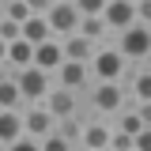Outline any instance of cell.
<instances>
[{
    "label": "cell",
    "instance_id": "6da1fadb",
    "mask_svg": "<svg viewBox=\"0 0 151 151\" xmlns=\"http://www.w3.org/2000/svg\"><path fill=\"white\" fill-rule=\"evenodd\" d=\"M125 102H129V94L121 79H91V87L83 91V110L98 113V117H113Z\"/></svg>",
    "mask_w": 151,
    "mask_h": 151
},
{
    "label": "cell",
    "instance_id": "7a4b0ae2",
    "mask_svg": "<svg viewBox=\"0 0 151 151\" xmlns=\"http://www.w3.org/2000/svg\"><path fill=\"white\" fill-rule=\"evenodd\" d=\"M113 45L125 53L129 64H147V60H151V27L136 19V23L125 27V30L113 34Z\"/></svg>",
    "mask_w": 151,
    "mask_h": 151
},
{
    "label": "cell",
    "instance_id": "3957f363",
    "mask_svg": "<svg viewBox=\"0 0 151 151\" xmlns=\"http://www.w3.org/2000/svg\"><path fill=\"white\" fill-rule=\"evenodd\" d=\"M87 68H91V79H125L129 76V60H125V53L117 45L98 42V49L87 60Z\"/></svg>",
    "mask_w": 151,
    "mask_h": 151
},
{
    "label": "cell",
    "instance_id": "277c9868",
    "mask_svg": "<svg viewBox=\"0 0 151 151\" xmlns=\"http://www.w3.org/2000/svg\"><path fill=\"white\" fill-rule=\"evenodd\" d=\"M19 91H23V102H42L49 87H53V72H45V68H38V64H27V68H19Z\"/></svg>",
    "mask_w": 151,
    "mask_h": 151
},
{
    "label": "cell",
    "instance_id": "5b68a950",
    "mask_svg": "<svg viewBox=\"0 0 151 151\" xmlns=\"http://www.w3.org/2000/svg\"><path fill=\"white\" fill-rule=\"evenodd\" d=\"M49 19V30L57 38H68L79 30V8H76V0H53V8L45 12Z\"/></svg>",
    "mask_w": 151,
    "mask_h": 151
},
{
    "label": "cell",
    "instance_id": "8992f818",
    "mask_svg": "<svg viewBox=\"0 0 151 151\" xmlns=\"http://www.w3.org/2000/svg\"><path fill=\"white\" fill-rule=\"evenodd\" d=\"M53 83L60 87H68V91L83 94L91 87V68H87V60H60V68L53 72Z\"/></svg>",
    "mask_w": 151,
    "mask_h": 151
},
{
    "label": "cell",
    "instance_id": "52a82bcc",
    "mask_svg": "<svg viewBox=\"0 0 151 151\" xmlns=\"http://www.w3.org/2000/svg\"><path fill=\"white\" fill-rule=\"evenodd\" d=\"M110 132H113V125L106 121V117L87 113V121H83V136H79V147H87V151H106V147H110Z\"/></svg>",
    "mask_w": 151,
    "mask_h": 151
},
{
    "label": "cell",
    "instance_id": "ba28073f",
    "mask_svg": "<svg viewBox=\"0 0 151 151\" xmlns=\"http://www.w3.org/2000/svg\"><path fill=\"white\" fill-rule=\"evenodd\" d=\"M42 102L49 106V113H53V117H68V113H83V94L68 91V87H60V83H53V87H49V94H45Z\"/></svg>",
    "mask_w": 151,
    "mask_h": 151
},
{
    "label": "cell",
    "instance_id": "9c48e42d",
    "mask_svg": "<svg viewBox=\"0 0 151 151\" xmlns=\"http://www.w3.org/2000/svg\"><path fill=\"white\" fill-rule=\"evenodd\" d=\"M23 125H27V132H30V136H38V140H42V136H49V132L57 129V117L49 113V106H45V102H27V106H23Z\"/></svg>",
    "mask_w": 151,
    "mask_h": 151
},
{
    "label": "cell",
    "instance_id": "30bf717a",
    "mask_svg": "<svg viewBox=\"0 0 151 151\" xmlns=\"http://www.w3.org/2000/svg\"><path fill=\"white\" fill-rule=\"evenodd\" d=\"M129 102H147L151 98V60L147 64H129V76L121 79Z\"/></svg>",
    "mask_w": 151,
    "mask_h": 151
},
{
    "label": "cell",
    "instance_id": "8fae6325",
    "mask_svg": "<svg viewBox=\"0 0 151 151\" xmlns=\"http://www.w3.org/2000/svg\"><path fill=\"white\" fill-rule=\"evenodd\" d=\"M102 19H106L110 34L125 30L129 23H136V0H106V12H102Z\"/></svg>",
    "mask_w": 151,
    "mask_h": 151
},
{
    "label": "cell",
    "instance_id": "7c38bea8",
    "mask_svg": "<svg viewBox=\"0 0 151 151\" xmlns=\"http://www.w3.org/2000/svg\"><path fill=\"white\" fill-rule=\"evenodd\" d=\"M60 60H64V45H60V38H57V34L34 45V64H38V68L57 72V68H60Z\"/></svg>",
    "mask_w": 151,
    "mask_h": 151
},
{
    "label": "cell",
    "instance_id": "4fadbf2b",
    "mask_svg": "<svg viewBox=\"0 0 151 151\" xmlns=\"http://www.w3.org/2000/svg\"><path fill=\"white\" fill-rule=\"evenodd\" d=\"M60 45H64V60H91L94 49H98V42H91L87 34H68V38H60Z\"/></svg>",
    "mask_w": 151,
    "mask_h": 151
},
{
    "label": "cell",
    "instance_id": "5bb4252c",
    "mask_svg": "<svg viewBox=\"0 0 151 151\" xmlns=\"http://www.w3.org/2000/svg\"><path fill=\"white\" fill-rule=\"evenodd\" d=\"M19 132H27V125H23V106H15V110H0V147L8 151V144L15 140Z\"/></svg>",
    "mask_w": 151,
    "mask_h": 151
},
{
    "label": "cell",
    "instance_id": "9a60e30c",
    "mask_svg": "<svg viewBox=\"0 0 151 151\" xmlns=\"http://www.w3.org/2000/svg\"><path fill=\"white\" fill-rule=\"evenodd\" d=\"M4 64H12V68H27V64H34V42H27V38L8 42V60H4Z\"/></svg>",
    "mask_w": 151,
    "mask_h": 151
},
{
    "label": "cell",
    "instance_id": "2e32d148",
    "mask_svg": "<svg viewBox=\"0 0 151 151\" xmlns=\"http://www.w3.org/2000/svg\"><path fill=\"white\" fill-rule=\"evenodd\" d=\"M15 106H27L23 91H19V79L0 72V110H15Z\"/></svg>",
    "mask_w": 151,
    "mask_h": 151
},
{
    "label": "cell",
    "instance_id": "e0dca14e",
    "mask_svg": "<svg viewBox=\"0 0 151 151\" xmlns=\"http://www.w3.org/2000/svg\"><path fill=\"white\" fill-rule=\"evenodd\" d=\"M83 121L87 117H79V113H68V117H57V132L72 144V151L79 147V136H83Z\"/></svg>",
    "mask_w": 151,
    "mask_h": 151
},
{
    "label": "cell",
    "instance_id": "ac0fdd59",
    "mask_svg": "<svg viewBox=\"0 0 151 151\" xmlns=\"http://www.w3.org/2000/svg\"><path fill=\"white\" fill-rule=\"evenodd\" d=\"M79 34H87L91 42H106L110 38V27L102 15H79Z\"/></svg>",
    "mask_w": 151,
    "mask_h": 151
},
{
    "label": "cell",
    "instance_id": "d6986e66",
    "mask_svg": "<svg viewBox=\"0 0 151 151\" xmlns=\"http://www.w3.org/2000/svg\"><path fill=\"white\" fill-rule=\"evenodd\" d=\"M23 38H27V42H45V38H53V30H49V19L45 15H30L27 19V23H23Z\"/></svg>",
    "mask_w": 151,
    "mask_h": 151
},
{
    "label": "cell",
    "instance_id": "ffe728a7",
    "mask_svg": "<svg viewBox=\"0 0 151 151\" xmlns=\"http://www.w3.org/2000/svg\"><path fill=\"white\" fill-rule=\"evenodd\" d=\"M0 15L15 19V23H27L34 12H30V4H27V0H4V4H0Z\"/></svg>",
    "mask_w": 151,
    "mask_h": 151
},
{
    "label": "cell",
    "instance_id": "44dd1931",
    "mask_svg": "<svg viewBox=\"0 0 151 151\" xmlns=\"http://www.w3.org/2000/svg\"><path fill=\"white\" fill-rule=\"evenodd\" d=\"M8 151H42V140H38V136H30V132H19L15 140L8 144Z\"/></svg>",
    "mask_w": 151,
    "mask_h": 151
},
{
    "label": "cell",
    "instance_id": "7402d4cb",
    "mask_svg": "<svg viewBox=\"0 0 151 151\" xmlns=\"http://www.w3.org/2000/svg\"><path fill=\"white\" fill-rule=\"evenodd\" d=\"M110 151H136V136L113 129V132H110Z\"/></svg>",
    "mask_w": 151,
    "mask_h": 151
},
{
    "label": "cell",
    "instance_id": "603a6c76",
    "mask_svg": "<svg viewBox=\"0 0 151 151\" xmlns=\"http://www.w3.org/2000/svg\"><path fill=\"white\" fill-rule=\"evenodd\" d=\"M0 38H4V42L23 38V23H15V19H8V15H0Z\"/></svg>",
    "mask_w": 151,
    "mask_h": 151
},
{
    "label": "cell",
    "instance_id": "cb8c5ba5",
    "mask_svg": "<svg viewBox=\"0 0 151 151\" xmlns=\"http://www.w3.org/2000/svg\"><path fill=\"white\" fill-rule=\"evenodd\" d=\"M42 151H72V144H68V140L53 129L49 136H42Z\"/></svg>",
    "mask_w": 151,
    "mask_h": 151
},
{
    "label": "cell",
    "instance_id": "d4e9b609",
    "mask_svg": "<svg viewBox=\"0 0 151 151\" xmlns=\"http://www.w3.org/2000/svg\"><path fill=\"white\" fill-rule=\"evenodd\" d=\"M79 15H102L106 12V0H76Z\"/></svg>",
    "mask_w": 151,
    "mask_h": 151
},
{
    "label": "cell",
    "instance_id": "484cf974",
    "mask_svg": "<svg viewBox=\"0 0 151 151\" xmlns=\"http://www.w3.org/2000/svg\"><path fill=\"white\" fill-rule=\"evenodd\" d=\"M136 151H151V125H144L136 132Z\"/></svg>",
    "mask_w": 151,
    "mask_h": 151
},
{
    "label": "cell",
    "instance_id": "4316f807",
    "mask_svg": "<svg viewBox=\"0 0 151 151\" xmlns=\"http://www.w3.org/2000/svg\"><path fill=\"white\" fill-rule=\"evenodd\" d=\"M136 19L151 27V0H136Z\"/></svg>",
    "mask_w": 151,
    "mask_h": 151
},
{
    "label": "cell",
    "instance_id": "83f0119b",
    "mask_svg": "<svg viewBox=\"0 0 151 151\" xmlns=\"http://www.w3.org/2000/svg\"><path fill=\"white\" fill-rule=\"evenodd\" d=\"M27 4H30V12H34V15H45V12L53 8V0H27Z\"/></svg>",
    "mask_w": 151,
    "mask_h": 151
},
{
    "label": "cell",
    "instance_id": "f1b7e54d",
    "mask_svg": "<svg viewBox=\"0 0 151 151\" xmlns=\"http://www.w3.org/2000/svg\"><path fill=\"white\" fill-rule=\"evenodd\" d=\"M132 106H136V113L144 117V125H151V98L147 102H132Z\"/></svg>",
    "mask_w": 151,
    "mask_h": 151
},
{
    "label": "cell",
    "instance_id": "f546056e",
    "mask_svg": "<svg viewBox=\"0 0 151 151\" xmlns=\"http://www.w3.org/2000/svg\"><path fill=\"white\" fill-rule=\"evenodd\" d=\"M4 60H8V42L0 38V64H4Z\"/></svg>",
    "mask_w": 151,
    "mask_h": 151
},
{
    "label": "cell",
    "instance_id": "4dcf8cb0",
    "mask_svg": "<svg viewBox=\"0 0 151 151\" xmlns=\"http://www.w3.org/2000/svg\"><path fill=\"white\" fill-rule=\"evenodd\" d=\"M0 4H4V0H0Z\"/></svg>",
    "mask_w": 151,
    "mask_h": 151
}]
</instances>
